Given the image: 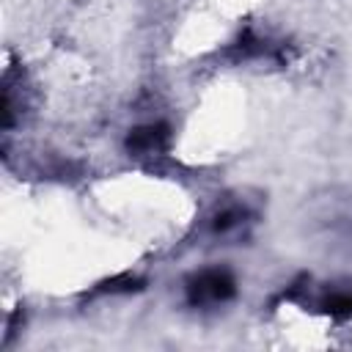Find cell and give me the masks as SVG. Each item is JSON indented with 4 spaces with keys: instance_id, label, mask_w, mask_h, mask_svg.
Instances as JSON below:
<instances>
[{
    "instance_id": "cell-1",
    "label": "cell",
    "mask_w": 352,
    "mask_h": 352,
    "mask_svg": "<svg viewBox=\"0 0 352 352\" xmlns=\"http://www.w3.org/2000/svg\"><path fill=\"white\" fill-rule=\"evenodd\" d=\"M184 294L192 308L223 305L236 294V278L226 267H204L184 280Z\"/></svg>"
},
{
    "instance_id": "cell-2",
    "label": "cell",
    "mask_w": 352,
    "mask_h": 352,
    "mask_svg": "<svg viewBox=\"0 0 352 352\" xmlns=\"http://www.w3.org/2000/svg\"><path fill=\"white\" fill-rule=\"evenodd\" d=\"M170 146V126L165 121H148L126 135V151L135 157H160Z\"/></svg>"
},
{
    "instance_id": "cell-4",
    "label": "cell",
    "mask_w": 352,
    "mask_h": 352,
    "mask_svg": "<svg viewBox=\"0 0 352 352\" xmlns=\"http://www.w3.org/2000/svg\"><path fill=\"white\" fill-rule=\"evenodd\" d=\"M245 223H248V209L242 204H223L209 217L212 234H231V231L242 228Z\"/></svg>"
},
{
    "instance_id": "cell-3",
    "label": "cell",
    "mask_w": 352,
    "mask_h": 352,
    "mask_svg": "<svg viewBox=\"0 0 352 352\" xmlns=\"http://www.w3.org/2000/svg\"><path fill=\"white\" fill-rule=\"evenodd\" d=\"M316 308L333 319L352 316V286H336V289L322 292V297L316 300Z\"/></svg>"
}]
</instances>
